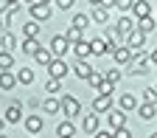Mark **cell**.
<instances>
[{
  "label": "cell",
  "mask_w": 157,
  "mask_h": 138,
  "mask_svg": "<svg viewBox=\"0 0 157 138\" xmlns=\"http://www.w3.org/2000/svg\"><path fill=\"white\" fill-rule=\"evenodd\" d=\"M23 34L25 37H36L39 34V23H36V20H28V23L23 26Z\"/></svg>",
  "instance_id": "obj_30"
},
{
  "label": "cell",
  "mask_w": 157,
  "mask_h": 138,
  "mask_svg": "<svg viewBox=\"0 0 157 138\" xmlns=\"http://www.w3.org/2000/svg\"><path fill=\"white\" fill-rule=\"evenodd\" d=\"M112 59H115L118 65H129V62H132V51H129L126 45H118V48L112 51Z\"/></svg>",
  "instance_id": "obj_14"
},
{
  "label": "cell",
  "mask_w": 157,
  "mask_h": 138,
  "mask_svg": "<svg viewBox=\"0 0 157 138\" xmlns=\"http://www.w3.org/2000/svg\"><path fill=\"white\" fill-rule=\"evenodd\" d=\"M73 73H76L78 79H84V82H87V79H90V73H93V65L87 62V59H78V62L73 65Z\"/></svg>",
  "instance_id": "obj_16"
},
{
  "label": "cell",
  "mask_w": 157,
  "mask_h": 138,
  "mask_svg": "<svg viewBox=\"0 0 157 138\" xmlns=\"http://www.w3.org/2000/svg\"><path fill=\"white\" fill-rule=\"evenodd\" d=\"M154 90H157V87H154Z\"/></svg>",
  "instance_id": "obj_50"
},
{
  "label": "cell",
  "mask_w": 157,
  "mask_h": 138,
  "mask_svg": "<svg viewBox=\"0 0 157 138\" xmlns=\"http://www.w3.org/2000/svg\"><path fill=\"white\" fill-rule=\"evenodd\" d=\"M124 39H126V48H129V51H140V48L146 45V34H143V31H137V28L129 31Z\"/></svg>",
  "instance_id": "obj_5"
},
{
  "label": "cell",
  "mask_w": 157,
  "mask_h": 138,
  "mask_svg": "<svg viewBox=\"0 0 157 138\" xmlns=\"http://www.w3.org/2000/svg\"><path fill=\"white\" fill-rule=\"evenodd\" d=\"M90 54H93V56H104V54H109V43H107L104 37L90 39Z\"/></svg>",
  "instance_id": "obj_10"
},
{
  "label": "cell",
  "mask_w": 157,
  "mask_h": 138,
  "mask_svg": "<svg viewBox=\"0 0 157 138\" xmlns=\"http://www.w3.org/2000/svg\"><path fill=\"white\" fill-rule=\"evenodd\" d=\"M82 127H84V132H98V127H101V121H98V113H87L84 118H82Z\"/></svg>",
  "instance_id": "obj_13"
},
{
  "label": "cell",
  "mask_w": 157,
  "mask_h": 138,
  "mask_svg": "<svg viewBox=\"0 0 157 138\" xmlns=\"http://www.w3.org/2000/svg\"><path fill=\"white\" fill-rule=\"evenodd\" d=\"M28 11H31V17L36 20V23H45V20H51V3H42V0L31 3Z\"/></svg>",
  "instance_id": "obj_2"
},
{
  "label": "cell",
  "mask_w": 157,
  "mask_h": 138,
  "mask_svg": "<svg viewBox=\"0 0 157 138\" xmlns=\"http://www.w3.org/2000/svg\"><path fill=\"white\" fill-rule=\"evenodd\" d=\"M34 59H36L39 65H45V68H48V65L53 62V54H51V48H39V51L34 54Z\"/></svg>",
  "instance_id": "obj_23"
},
{
  "label": "cell",
  "mask_w": 157,
  "mask_h": 138,
  "mask_svg": "<svg viewBox=\"0 0 157 138\" xmlns=\"http://www.w3.org/2000/svg\"><path fill=\"white\" fill-rule=\"evenodd\" d=\"M93 20H95V23H107V20H109V9L95 6V9H93Z\"/></svg>",
  "instance_id": "obj_28"
},
{
  "label": "cell",
  "mask_w": 157,
  "mask_h": 138,
  "mask_svg": "<svg viewBox=\"0 0 157 138\" xmlns=\"http://www.w3.org/2000/svg\"><path fill=\"white\" fill-rule=\"evenodd\" d=\"M73 132H76V127L70 124V118H67V121H62V124L56 127V135H59V138H73Z\"/></svg>",
  "instance_id": "obj_25"
},
{
  "label": "cell",
  "mask_w": 157,
  "mask_h": 138,
  "mask_svg": "<svg viewBox=\"0 0 157 138\" xmlns=\"http://www.w3.org/2000/svg\"><path fill=\"white\" fill-rule=\"evenodd\" d=\"M0 138H9V135H6V132H0Z\"/></svg>",
  "instance_id": "obj_48"
},
{
  "label": "cell",
  "mask_w": 157,
  "mask_h": 138,
  "mask_svg": "<svg viewBox=\"0 0 157 138\" xmlns=\"http://www.w3.org/2000/svg\"><path fill=\"white\" fill-rule=\"evenodd\" d=\"M137 116H140L143 121H151V118L157 116V104H149V102H143V104H137Z\"/></svg>",
  "instance_id": "obj_17"
},
{
  "label": "cell",
  "mask_w": 157,
  "mask_h": 138,
  "mask_svg": "<svg viewBox=\"0 0 157 138\" xmlns=\"http://www.w3.org/2000/svg\"><path fill=\"white\" fill-rule=\"evenodd\" d=\"M115 31L118 34H121V37H126L129 31H135V20L129 17V14H124L121 20H118V23H115Z\"/></svg>",
  "instance_id": "obj_15"
},
{
  "label": "cell",
  "mask_w": 157,
  "mask_h": 138,
  "mask_svg": "<svg viewBox=\"0 0 157 138\" xmlns=\"http://www.w3.org/2000/svg\"><path fill=\"white\" fill-rule=\"evenodd\" d=\"M39 48H42V45H39L36 37H25V39H23V54H31V56H34Z\"/></svg>",
  "instance_id": "obj_22"
},
{
  "label": "cell",
  "mask_w": 157,
  "mask_h": 138,
  "mask_svg": "<svg viewBox=\"0 0 157 138\" xmlns=\"http://www.w3.org/2000/svg\"><path fill=\"white\" fill-rule=\"evenodd\" d=\"M14 85H17V76L9 71H0V90H11Z\"/></svg>",
  "instance_id": "obj_19"
},
{
  "label": "cell",
  "mask_w": 157,
  "mask_h": 138,
  "mask_svg": "<svg viewBox=\"0 0 157 138\" xmlns=\"http://www.w3.org/2000/svg\"><path fill=\"white\" fill-rule=\"evenodd\" d=\"M73 3H76V0H56V6H59V9H65V11L73 9Z\"/></svg>",
  "instance_id": "obj_40"
},
{
  "label": "cell",
  "mask_w": 157,
  "mask_h": 138,
  "mask_svg": "<svg viewBox=\"0 0 157 138\" xmlns=\"http://www.w3.org/2000/svg\"><path fill=\"white\" fill-rule=\"evenodd\" d=\"M25 130L31 132V135H36V132H42V127H45V121H42V116H25Z\"/></svg>",
  "instance_id": "obj_11"
},
{
  "label": "cell",
  "mask_w": 157,
  "mask_h": 138,
  "mask_svg": "<svg viewBox=\"0 0 157 138\" xmlns=\"http://www.w3.org/2000/svg\"><path fill=\"white\" fill-rule=\"evenodd\" d=\"M87 3H90V6L95 9V6H101V0H87Z\"/></svg>",
  "instance_id": "obj_44"
},
{
  "label": "cell",
  "mask_w": 157,
  "mask_h": 138,
  "mask_svg": "<svg viewBox=\"0 0 157 138\" xmlns=\"http://www.w3.org/2000/svg\"><path fill=\"white\" fill-rule=\"evenodd\" d=\"M20 3H23V6H31V3H36V0H20Z\"/></svg>",
  "instance_id": "obj_46"
},
{
  "label": "cell",
  "mask_w": 157,
  "mask_h": 138,
  "mask_svg": "<svg viewBox=\"0 0 157 138\" xmlns=\"http://www.w3.org/2000/svg\"><path fill=\"white\" fill-rule=\"evenodd\" d=\"M42 107H45V113H48V116L59 113V99H45V104H42Z\"/></svg>",
  "instance_id": "obj_32"
},
{
  "label": "cell",
  "mask_w": 157,
  "mask_h": 138,
  "mask_svg": "<svg viewBox=\"0 0 157 138\" xmlns=\"http://www.w3.org/2000/svg\"><path fill=\"white\" fill-rule=\"evenodd\" d=\"M59 113H65L67 118H76L78 113H82L78 99H76V96H62V99H59Z\"/></svg>",
  "instance_id": "obj_1"
},
{
  "label": "cell",
  "mask_w": 157,
  "mask_h": 138,
  "mask_svg": "<svg viewBox=\"0 0 157 138\" xmlns=\"http://www.w3.org/2000/svg\"><path fill=\"white\" fill-rule=\"evenodd\" d=\"M135 28L137 31H143V34H151L157 28V20L154 17H143V20H135Z\"/></svg>",
  "instance_id": "obj_18"
},
{
  "label": "cell",
  "mask_w": 157,
  "mask_h": 138,
  "mask_svg": "<svg viewBox=\"0 0 157 138\" xmlns=\"http://www.w3.org/2000/svg\"><path fill=\"white\" fill-rule=\"evenodd\" d=\"M11 65H14L11 51H0V71H11Z\"/></svg>",
  "instance_id": "obj_27"
},
{
  "label": "cell",
  "mask_w": 157,
  "mask_h": 138,
  "mask_svg": "<svg viewBox=\"0 0 157 138\" xmlns=\"http://www.w3.org/2000/svg\"><path fill=\"white\" fill-rule=\"evenodd\" d=\"M3 3H6V6H14V3H20V0H3Z\"/></svg>",
  "instance_id": "obj_47"
},
{
  "label": "cell",
  "mask_w": 157,
  "mask_h": 138,
  "mask_svg": "<svg viewBox=\"0 0 157 138\" xmlns=\"http://www.w3.org/2000/svg\"><path fill=\"white\" fill-rule=\"evenodd\" d=\"M107 124H109V130H121V127H126V116H124V110H109V113H107Z\"/></svg>",
  "instance_id": "obj_8"
},
{
  "label": "cell",
  "mask_w": 157,
  "mask_h": 138,
  "mask_svg": "<svg viewBox=\"0 0 157 138\" xmlns=\"http://www.w3.org/2000/svg\"><path fill=\"white\" fill-rule=\"evenodd\" d=\"M65 39H67V43L73 45V43H78V39H82V31H78V28H73V26H70V28H67V34H65Z\"/></svg>",
  "instance_id": "obj_34"
},
{
  "label": "cell",
  "mask_w": 157,
  "mask_h": 138,
  "mask_svg": "<svg viewBox=\"0 0 157 138\" xmlns=\"http://www.w3.org/2000/svg\"><path fill=\"white\" fill-rule=\"evenodd\" d=\"M14 76H17L20 85H31V82H34V71H31V68H20Z\"/></svg>",
  "instance_id": "obj_26"
},
{
  "label": "cell",
  "mask_w": 157,
  "mask_h": 138,
  "mask_svg": "<svg viewBox=\"0 0 157 138\" xmlns=\"http://www.w3.org/2000/svg\"><path fill=\"white\" fill-rule=\"evenodd\" d=\"M3 118H6V124H20V121H23V104L11 102L6 107V113H3Z\"/></svg>",
  "instance_id": "obj_6"
},
{
  "label": "cell",
  "mask_w": 157,
  "mask_h": 138,
  "mask_svg": "<svg viewBox=\"0 0 157 138\" xmlns=\"http://www.w3.org/2000/svg\"><path fill=\"white\" fill-rule=\"evenodd\" d=\"M149 138H157V132H151V135H149Z\"/></svg>",
  "instance_id": "obj_49"
},
{
  "label": "cell",
  "mask_w": 157,
  "mask_h": 138,
  "mask_svg": "<svg viewBox=\"0 0 157 138\" xmlns=\"http://www.w3.org/2000/svg\"><path fill=\"white\" fill-rule=\"evenodd\" d=\"M132 11H135V20H143V17H151V3H149V0H135Z\"/></svg>",
  "instance_id": "obj_12"
},
{
  "label": "cell",
  "mask_w": 157,
  "mask_h": 138,
  "mask_svg": "<svg viewBox=\"0 0 157 138\" xmlns=\"http://www.w3.org/2000/svg\"><path fill=\"white\" fill-rule=\"evenodd\" d=\"M149 62H154V65H157V48H154V51L149 54Z\"/></svg>",
  "instance_id": "obj_43"
},
{
  "label": "cell",
  "mask_w": 157,
  "mask_h": 138,
  "mask_svg": "<svg viewBox=\"0 0 157 138\" xmlns=\"http://www.w3.org/2000/svg\"><path fill=\"white\" fill-rule=\"evenodd\" d=\"M101 6H104V9H112V6H115V0H101Z\"/></svg>",
  "instance_id": "obj_42"
},
{
  "label": "cell",
  "mask_w": 157,
  "mask_h": 138,
  "mask_svg": "<svg viewBox=\"0 0 157 138\" xmlns=\"http://www.w3.org/2000/svg\"><path fill=\"white\" fill-rule=\"evenodd\" d=\"M87 82H90V87H98V85H101V82H104V76L93 71V73H90V79H87Z\"/></svg>",
  "instance_id": "obj_38"
},
{
  "label": "cell",
  "mask_w": 157,
  "mask_h": 138,
  "mask_svg": "<svg viewBox=\"0 0 157 138\" xmlns=\"http://www.w3.org/2000/svg\"><path fill=\"white\" fill-rule=\"evenodd\" d=\"M67 48H70V43L65 39V34H56V37L51 39V54H53L56 59H62V56L67 54Z\"/></svg>",
  "instance_id": "obj_4"
},
{
  "label": "cell",
  "mask_w": 157,
  "mask_h": 138,
  "mask_svg": "<svg viewBox=\"0 0 157 138\" xmlns=\"http://www.w3.org/2000/svg\"><path fill=\"white\" fill-rule=\"evenodd\" d=\"M3 127H6V118H3V116H0V132H3Z\"/></svg>",
  "instance_id": "obj_45"
},
{
  "label": "cell",
  "mask_w": 157,
  "mask_h": 138,
  "mask_svg": "<svg viewBox=\"0 0 157 138\" xmlns=\"http://www.w3.org/2000/svg\"><path fill=\"white\" fill-rule=\"evenodd\" d=\"M62 90V82L59 79H53V76H48V82H45V93H59Z\"/></svg>",
  "instance_id": "obj_31"
},
{
  "label": "cell",
  "mask_w": 157,
  "mask_h": 138,
  "mask_svg": "<svg viewBox=\"0 0 157 138\" xmlns=\"http://www.w3.org/2000/svg\"><path fill=\"white\" fill-rule=\"evenodd\" d=\"M0 45H3V51H14L17 48V37L11 31H3V37H0Z\"/></svg>",
  "instance_id": "obj_24"
},
{
  "label": "cell",
  "mask_w": 157,
  "mask_h": 138,
  "mask_svg": "<svg viewBox=\"0 0 157 138\" xmlns=\"http://www.w3.org/2000/svg\"><path fill=\"white\" fill-rule=\"evenodd\" d=\"M73 54H76L78 59H87V56H90V43H87V39H78V43H73Z\"/></svg>",
  "instance_id": "obj_20"
},
{
  "label": "cell",
  "mask_w": 157,
  "mask_h": 138,
  "mask_svg": "<svg viewBox=\"0 0 157 138\" xmlns=\"http://www.w3.org/2000/svg\"><path fill=\"white\" fill-rule=\"evenodd\" d=\"M143 102L157 104V90H154V87H146V90H143Z\"/></svg>",
  "instance_id": "obj_35"
},
{
  "label": "cell",
  "mask_w": 157,
  "mask_h": 138,
  "mask_svg": "<svg viewBox=\"0 0 157 138\" xmlns=\"http://www.w3.org/2000/svg\"><path fill=\"white\" fill-rule=\"evenodd\" d=\"M48 76H53V79H59V82H62V79L67 76V62H65V59H56V56H53V62L48 65Z\"/></svg>",
  "instance_id": "obj_7"
},
{
  "label": "cell",
  "mask_w": 157,
  "mask_h": 138,
  "mask_svg": "<svg viewBox=\"0 0 157 138\" xmlns=\"http://www.w3.org/2000/svg\"><path fill=\"white\" fill-rule=\"evenodd\" d=\"M118 104H121L124 113H126V110H137V99H135L132 93H124L121 99H118Z\"/></svg>",
  "instance_id": "obj_21"
},
{
  "label": "cell",
  "mask_w": 157,
  "mask_h": 138,
  "mask_svg": "<svg viewBox=\"0 0 157 138\" xmlns=\"http://www.w3.org/2000/svg\"><path fill=\"white\" fill-rule=\"evenodd\" d=\"M112 138H132V132L126 127H121V130H112Z\"/></svg>",
  "instance_id": "obj_39"
},
{
  "label": "cell",
  "mask_w": 157,
  "mask_h": 138,
  "mask_svg": "<svg viewBox=\"0 0 157 138\" xmlns=\"http://www.w3.org/2000/svg\"><path fill=\"white\" fill-rule=\"evenodd\" d=\"M104 79H107V82H112V85H118V82H121V71H118V68H109V71L104 73Z\"/></svg>",
  "instance_id": "obj_33"
},
{
  "label": "cell",
  "mask_w": 157,
  "mask_h": 138,
  "mask_svg": "<svg viewBox=\"0 0 157 138\" xmlns=\"http://www.w3.org/2000/svg\"><path fill=\"white\" fill-rule=\"evenodd\" d=\"M112 90H115V85H112V82H107V79L98 85V93H101V96H112Z\"/></svg>",
  "instance_id": "obj_36"
},
{
  "label": "cell",
  "mask_w": 157,
  "mask_h": 138,
  "mask_svg": "<svg viewBox=\"0 0 157 138\" xmlns=\"http://www.w3.org/2000/svg\"><path fill=\"white\" fill-rule=\"evenodd\" d=\"M135 6V0H115V9H121V11H132Z\"/></svg>",
  "instance_id": "obj_37"
},
{
  "label": "cell",
  "mask_w": 157,
  "mask_h": 138,
  "mask_svg": "<svg viewBox=\"0 0 157 138\" xmlns=\"http://www.w3.org/2000/svg\"><path fill=\"white\" fill-rule=\"evenodd\" d=\"M112 110V96H101L98 93L93 99V113H109Z\"/></svg>",
  "instance_id": "obj_9"
},
{
  "label": "cell",
  "mask_w": 157,
  "mask_h": 138,
  "mask_svg": "<svg viewBox=\"0 0 157 138\" xmlns=\"http://www.w3.org/2000/svg\"><path fill=\"white\" fill-rule=\"evenodd\" d=\"M93 138H112V130H107V132H101V130H98V132H95Z\"/></svg>",
  "instance_id": "obj_41"
},
{
  "label": "cell",
  "mask_w": 157,
  "mask_h": 138,
  "mask_svg": "<svg viewBox=\"0 0 157 138\" xmlns=\"http://www.w3.org/2000/svg\"><path fill=\"white\" fill-rule=\"evenodd\" d=\"M20 9H23V3H14V6H3V9H0V28H3V31L11 28V17H14Z\"/></svg>",
  "instance_id": "obj_3"
},
{
  "label": "cell",
  "mask_w": 157,
  "mask_h": 138,
  "mask_svg": "<svg viewBox=\"0 0 157 138\" xmlns=\"http://www.w3.org/2000/svg\"><path fill=\"white\" fill-rule=\"evenodd\" d=\"M87 26H90V17H87V14H76V17H73V28L84 31Z\"/></svg>",
  "instance_id": "obj_29"
}]
</instances>
